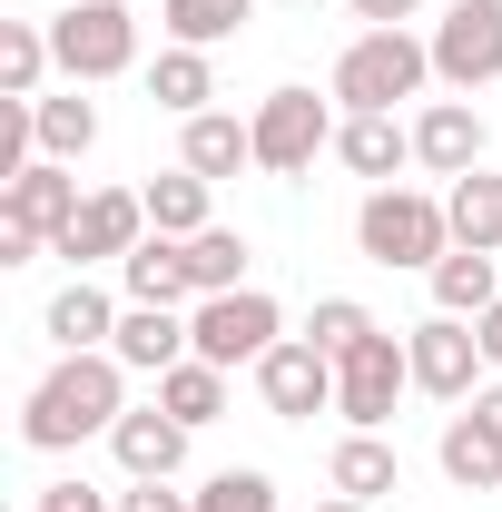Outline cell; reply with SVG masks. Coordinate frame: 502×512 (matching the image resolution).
Here are the masks:
<instances>
[{
  "label": "cell",
  "mask_w": 502,
  "mask_h": 512,
  "mask_svg": "<svg viewBox=\"0 0 502 512\" xmlns=\"http://www.w3.org/2000/svg\"><path fill=\"white\" fill-rule=\"evenodd\" d=\"M424 79H434V40H414V30H365V40H345V60H335V99H345V119H355V109L414 99Z\"/></svg>",
  "instance_id": "3"
},
{
  "label": "cell",
  "mask_w": 502,
  "mask_h": 512,
  "mask_svg": "<svg viewBox=\"0 0 502 512\" xmlns=\"http://www.w3.org/2000/svg\"><path fill=\"white\" fill-rule=\"evenodd\" d=\"M355 247L375 256V266H424V276H434L443 256H453V217H443V197H424V188H375L355 207Z\"/></svg>",
  "instance_id": "2"
},
{
  "label": "cell",
  "mask_w": 502,
  "mask_h": 512,
  "mask_svg": "<svg viewBox=\"0 0 502 512\" xmlns=\"http://www.w3.org/2000/svg\"><path fill=\"white\" fill-rule=\"evenodd\" d=\"M276 345H286L276 296H256V286H237V296H197V316H188V355H197V365L237 375V365H266Z\"/></svg>",
  "instance_id": "4"
},
{
  "label": "cell",
  "mask_w": 502,
  "mask_h": 512,
  "mask_svg": "<svg viewBox=\"0 0 502 512\" xmlns=\"http://www.w3.org/2000/svg\"><path fill=\"white\" fill-rule=\"evenodd\" d=\"M119 286L128 306H197V266H188V237H138V247L119 256Z\"/></svg>",
  "instance_id": "14"
},
{
  "label": "cell",
  "mask_w": 502,
  "mask_h": 512,
  "mask_svg": "<svg viewBox=\"0 0 502 512\" xmlns=\"http://www.w3.org/2000/svg\"><path fill=\"white\" fill-rule=\"evenodd\" d=\"M197 512H276V483H266L256 463H237V473H217V483L197 493Z\"/></svg>",
  "instance_id": "32"
},
{
  "label": "cell",
  "mask_w": 502,
  "mask_h": 512,
  "mask_svg": "<svg viewBox=\"0 0 502 512\" xmlns=\"http://www.w3.org/2000/svg\"><path fill=\"white\" fill-rule=\"evenodd\" d=\"M443 217H453V247H502V178L493 168H463V178H443Z\"/></svg>",
  "instance_id": "21"
},
{
  "label": "cell",
  "mask_w": 502,
  "mask_h": 512,
  "mask_svg": "<svg viewBox=\"0 0 502 512\" xmlns=\"http://www.w3.org/2000/svg\"><path fill=\"white\" fill-rule=\"evenodd\" d=\"M109 355H119L128 375H168V365H188V316L178 306H128L119 335H109Z\"/></svg>",
  "instance_id": "16"
},
{
  "label": "cell",
  "mask_w": 502,
  "mask_h": 512,
  "mask_svg": "<svg viewBox=\"0 0 502 512\" xmlns=\"http://www.w3.org/2000/svg\"><path fill=\"white\" fill-rule=\"evenodd\" d=\"M473 335H483V365H502V306H493L483 325H473Z\"/></svg>",
  "instance_id": "36"
},
{
  "label": "cell",
  "mask_w": 502,
  "mask_h": 512,
  "mask_svg": "<svg viewBox=\"0 0 502 512\" xmlns=\"http://www.w3.org/2000/svg\"><path fill=\"white\" fill-rule=\"evenodd\" d=\"M50 60H60L79 89L138 69V10H128V0H79V10H60V20H50Z\"/></svg>",
  "instance_id": "5"
},
{
  "label": "cell",
  "mask_w": 502,
  "mask_h": 512,
  "mask_svg": "<svg viewBox=\"0 0 502 512\" xmlns=\"http://www.w3.org/2000/svg\"><path fill=\"white\" fill-rule=\"evenodd\" d=\"M50 345L60 355H109V335H119V306H109V286H89V276H69L60 296H50Z\"/></svg>",
  "instance_id": "18"
},
{
  "label": "cell",
  "mask_w": 502,
  "mask_h": 512,
  "mask_svg": "<svg viewBox=\"0 0 502 512\" xmlns=\"http://www.w3.org/2000/svg\"><path fill=\"white\" fill-rule=\"evenodd\" d=\"M138 237H148V197H138V188H89V207L50 237V256H69V266L89 276L99 256H128Z\"/></svg>",
  "instance_id": "9"
},
{
  "label": "cell",
  "mask_w": 502,
  "mask_h": 512,
  "mask_svg": "<svg viewBox=\"0 0 502 512\" xmlns=\"http://www.w3.org/2000/svg\"><path fill=\"white\" fill-rule=\"evenodd\" d=\"M30 138H40V158H89L99 148V109L69 89V99H40L30 109Z\"/></svg>",
  "instance_id": "26"
},
{
  "label": "cell",
  "mask_w": 502,
  "mask_h": 512,
  "mask_svg": "<svg viewBox=\"0 0 502 512\" xmlns=\"http://www.w3.org/2000/svg\"><path fill=\"white\" fill-rule=\"evenodd\" d=\"M434 79L443 89H493L502 79V0H453L434 20Z\"/></svg>",
  "instance_id": "8"
},
{
  "label": "cell",
  "mask_w": 502,
  "mask_h": 512,
  "mask_svg": "<svg viewBox=\"0 0 502 512\" xmlns=\"http://www.w3.org/2000/svg\"><path fill=\"white\" fill-rule=\"evenodd\" d=\"M158 404H168V414H178V424H217V414H227V375H217V365H168V375H158Z\"/></svg>",
  "instance_id": "27"
},
{
  "label": "cell",
  "mask_w": 502,
  "mask_h": 512,
  "mask_svg": "<svg viewBox=\"0 0 502 512\" xmlns=\"http://www.w3.org/2000/svg\"><path fill=\"white\" fill-rule=\"evenodd\" d=\"M404 384H414V355H404V335H384V325H375L355 355H335V414H345L355 434H384Z\"/></svg>",
  "instance_id": "6"
},
{
  "label": "cell",
  "mask_w": 502,
  "mask_h": 512,
  "mask_svg": "<svg viewBox=\"0 0 502 512\" xmlns=\"http://www.w3.org/2000/svg\"><path fill=\"white\" fill-rule=\"evenodd\" d=\"M119 414H128V365L119 355H60L50 375L30 384V404H20V444L69 453L89 434H119Z\"/></svg>",
  "instance_id": "1"
},
{
  "label": "cell",
  "mask_w": 502,
  "mask_h": 512,
  "mask_svg": "<svg viewBox=\"0 0 502 512\" xmlns=\"http://www.w3.org/2000/svg\"><path fill=\"white\" fill-rule=\"evenodd\" d=\"M414 168H434V178L483 168V109H473V99H434V109L414 119Z\"/></svg>",
  "instance_id": "15"
},
{
  "label": "cell",
  "mask_w": 502,
  "mask_h": 512,
  "mask_svg": "<svg viewBox=\"0 0 502 512\" xmlns=\"http://www.w3.org/2000/svg\"><path fill=\"white\" fill-rule=\"evenodd\" d=\"M188 266H197V296H237V286H247V237H237V227H197Z\"/></svg>",
  "instance_id": "30"
},
{
  "label": "cell",
  "mask_w": 502,
  "mask_h": 512,
  "mask_svg": "<svg viewBox=\"0 0 502 512\" xmlns=\"http://www.w3.org/2000/svg\"><path fill=\"white\" fill-rule=\"evenodd\" d=\"M256 394H266V414H276V424H315V414L335 404V355L306 345V335H286V345L256 365Z\"/></svg>",
  "instance_id": "10"
},
{
  "label": "cell",
  "mask_w": 502,
  "mask_h": 512,
  "mask_svg": "<svg viewBox=\"0 0 502 512\" xmlns=\"http://www.w3.org/2000/svg\"><path fill=\"white\" fill-rule=\"evenodd\" d=\"M375 335V316L355 306V296H315V316H306V345H325V355H355Z\"/></svg>",
  "instance_id": "31"
},
{
  "label": "cell",
  "mask_w": 502,
  "mask_h": 512,
  "mask_svg": "<svg viewBox=\"0 0 502 512\" xmlns=\"http://www.w3.org/2000/svg\"><path fill=\"white\" fill-rule=\"evenodd\" d=\"M345 10H355V20H365V30H404V20H414V10H424V0H345Z\"/></svg>",
  "instance_id": "34"
},
{
  "label": "cell",
  "mask_w": 502,
  "mask_h": 512,
  "mask_svg": "<svg viewBox=\"0 0 502 512\" xmlns=\"http://www.w3.org/2000/svg\"><path fill=\"white\" fill-rule=\"evenodd\" d=\"M148 99H158L168 119H197V109L217 99V69H207V50L168 40V50H158V69H148Z\"/></svg>",
  "instance_id": "22"
},
{
  "label": "cell",
  "mask_w": 502,
  "mask_h": 512,
  "mask_svg": "<svg viewBox=\"0 0 502 512\" xmlns=\"http://www.w3.org/2000/svg\"><path fill=\"white\" fill-rule=\"evenodd\" d=\"M30 512H40V503H30Z\"/></svg>",
  "instance_id": "38"
},
{
  "label": "cell",
  "mask_w": 502,
  "mask_h": 512,
  "mask_svg": "<svg viewBox=\"0 0 502 512\" xmlns=\"http://www.w3.org/2000/svg\"><path fill=\"white\" fill-rule=\"evenodd\" d=\"M335 128L345 119H325L315 89H266V99H256V168H266V178H306L315 148H335Z\"/></svg>",
  "instance_id": "7"
},
{
  "label": "cell",
  "mask_w": 502,
  "mask_h": 512,
  "mask_svg": "<svg viewBox=\"0 0 502 512\" xmlns=\"http://www.w3.org/2000/svg\"><path fill=\"white\" fill-rule=\"evenodd\" d=\"M148 227H158V237H197V227H217V217H207V178H197V168H168V178H148Z\"/></svg>",
  "instance_id": "25"
},
{
  "label": "cell",
  "mask_w": 502,
  "mask_h": 512,
  "mask_svg": "<svg viewBox=\"0 0 502 512\" xmlns=\"http://www.w3.org/2000/svg\"><path fill=\"white\" fill-rule=\"evenodd\" d=\"M178 168H197L207 188H217V178H237V168H256V119L197 109V119H188V138H178Z\"/></svg>",
  "instance_id": "19"
},
{
  "label": "cell",
  "mask_w": 502,
  "mask_h": 512,
  "mask_svg": "<svg viewBox=\"0 0 502 512\" xmlns=\"http://www.w3.org/2000/svg\"><path fill=\"white\" fill-rule=\"evenodd\" d=\"M473 424H483V434L502 444V384H483V394H473Z\"/></svg>",
  "instance_id": "35"
},
{
  "label": "cell",
  "mask_w": 502,
  "mask_h": 512,
  "mask_svg": "<svg viewBox=\"0 0 502 512\" xmlns=\"http://www.w3.org/2000/svg\"><path fill=\"white\" fill-rule=\"evenodd\" d=\"M50 69V20H0V99H40Z\"/></svg>",
  "instance_id": "24"
},
{
  "label": "cell",
  "mask_w": 502,
  "mask_h": 512,
  "mask_svg": "<svg viewBox=\"0 0 502 512\" xmlns=\"http://www.w3.org/2000/svg\"><path fill=\"white\" fill-rule=\"evenodd\" d=\"M79 207H89V197H79V178H69V158H30L20 178H0V227H30L40 247L60 237Z\"/></svg>",
  "instance_id": "11"
},
{
  "label": "cell",
  "mask_w": 502,
  "mask_h": 512,
  "mask_svg": "<svg viewBox=\"0 0 502 512\" xmlns=\"http://www.w3.org/2000/svg\"><path fill=\"white\" fill-rule=\"evenodd\" d=\"M443 473H453L463 493H493V483H502V444L473 424V414H453V424H443Z\"/></svg>",
  "instance_id": "29"
},
{
  "label": "cell",
  "mask_w": 502,
  "mask_h": 512,
  "mask_svg": "<svg viewBox=\"0 0 502 512\" xmlns=\"http://www.w3.org/2000/svg\"><path fill=\"white\" fill-rule=\"evenodd\" d=\"M325 483H335V493H355V503H384V493L404 483V463H394V444H384V434H345V444H335V463H325Z\"/></svg>",
  "instance_id": "23"
},
{
  "label": "cell",
  "mask_w": 502,
  "mask_h": 512,
  "mask_svg": "<svg viewBox=\"0 0 502 512\" xmlns=\"http://www.w3.org/2000/svg\"><path fill=\"white\" fill-rule=\"evenodd\" d=\"M109 453H119L128 483H178V463H188V424H178L168 404H128L119 434H109Z\"/></svg>",
  "instance_id": "13"
},
{
  "label": "cell",
  "mask_w": 502,
  "mask_h": 512,
  "mask_svg": "<svg viewBox=\"0 0 502 512\" xmlns=\"http://www.w3.org/2000/svg\"><path fill=\"white\" fill-rule=\"evenodd\" d=\"M502 306V276H493V256L483 247H453L434 266V316H463V325H483Z\"/></svg>",
  "instance_id": "20"
},
{
  "label": "cell",
  "mask_w": 502,
  "mask_h": 512,
  "mask_svg": "<svg viewBox=\"0 0 502 512\" xmlns=\"http://www.w3.org/2000/svg\"><path fill=\"white\" fill-rule=\"evenodd\" d=\"M335 158H345L355 178H375V188H394V168L414 158V128L394 119V109H355V119L335 128Z\"/></svg>",
  "instance_id": "17"
},
{
  "label": "cell",
  "mask_w": 502,
  "mask_h": 512,
  "mask_svg": "<svg viewBox=\"0 0 502 512\" xmlns=\"http://www.w3.org/2000/svg\"><path fill=\"white\" fill-rule=\"evenodd\" d=\"M158 20H168V40H188V50H217V40H237V30L256 20V0H168Z\"/></svg>",
  "instance_id": "28"
},
{
  "label": "cell",
  "mask_w": 502,
  "mask_h": 512,
  "mask_svg": "<svg viewBox=\"0 0 502 512\" xmlns=\"http://www.w3.org/2000/svg\"><path fill=\"white\" fill-rule=\"evenodd\" d=\"M119 512H197V493H168V483H128Z\"/></svg>",
  "instance_id": "33"
},
{
  "label": "cell",
  "mask_w": 502,
  "mask_h": 512,
  "mask_svg": "<svg viewBox=\"0 0 502 512\" xmlns=\"http://www.w3.org/2000/svg\"><path fill=\"white\" fill-rule=\"evenodd\" d=\"M315 512H375V503H355V493H325V503H315Z\"/></svg>",
  "instance_id": "37"
},
{
  "label": "cell",
  "mask_w": 502,
  "mask_h": 512,
  "mask_svg": "<svg viewBox=\"0 0 502 512\" xmlns=\"http://www.w3.org/2000/svg\"><path fill=\"white\" fill-rule=\"evenodd\" d=\"M404 355H414V384L443 394V404H463L473 375H483V335H473L463 316H424L414 335H404Z\"/></svg>",
  "instance_id": "12"
}]
</instances>
